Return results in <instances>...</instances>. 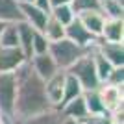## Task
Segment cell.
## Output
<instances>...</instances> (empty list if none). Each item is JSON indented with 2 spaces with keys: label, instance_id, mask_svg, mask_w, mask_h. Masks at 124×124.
I'll use <instances>...</instances> for the list:
<instances>
[{
  "label": "cell",
  "instance_id": "cell-14",
  "mask_svg": "<svg viewBox=\"0 0 124 124\" xmlns=\"http://www.w3.org/2000/svg\"><path fill=\"white\" fill-rule=\"evenodd\" d=\"M0 22L4 24L22 22V11L19 0H0Z\"/></svg>",
  "mask_w": 124,
  "mask_h": 124
},
{
  "label": "cell",
  "instance_id": "cell-2",
  "mask_svg": "<svg viewBox=\"0 0 124 124\" xmlns=\"http://www.w3.org/2000/svg\"><path fill=\"white\" fill-rule=\"evenodd\" d=\"M67 72L72 74L78 82H80V85H82L83 91H85V89H96L100 85V80H98V76H96V70H94L91 48H87L82 56L78 57L76 61L67 69Z\"/></svg>",
  "mask_w": 124,
  "mask_h": 124
},
{
  "label": "cell",
  "instance_id": "cell-5",
  "mask_svg": "<svg viewBox=\"0 0 124 124\" xmlns=\"http://www.w3.org/2000/svg\"><path fill=\"white\" fill-rule=\"evenodd\" d=\"M98 96H100V102H102L106 113H113L117 109L122 108V87H117V85H111V83H100L98 87Z\"/></svg>",
  "mask_w": 124,
  "mask_h": 124
},
{
  "label": "cell",
  "instance_id": "cell-31",
  "mask_svg": "<svg viewBox=\"0 0 124 124\" xmlns=\"http://www.w3.org/2000/svg\"><path fill=\"white\" fill-rule=\"evenodd\" d=\"M33 4L39 6V8H43V9H50V6H48V0H33Z\"/></svg>",
  "mask_w": 124,
  "mask_h": 124
},
{
  "label": "cell",
  "instance_id": "cell-4",
  "mask_svg": "<svg viewBox=\"0 0 124 124\" xmlns=\"http://www.w3.org/2000/svg\"><path fill=\"white\" fill-rule=\"evenodd\" d=\"M15 72H0V113L13 115Z\"/></svg>",
  "mask_w": 124,
  "mask_h": 124
},
{
  "label": "cell",
  "instance_id": "cell-28",
  "mask_svg": "<svg viewBox=\"0 0 124 124\" xmlns=\"http://www.w3.org/2000/svg\"><path fill=\"white\" fill-rule=\"evenodd\" d=\"M83 124H111L109 115H87L82 120Z\"/></svg>",
  "mask_w": 124,
  "mask_h": 124
},
{
  "label": "cell",
  "instance_id": "cell-16",
  "mask_svg": "<svg viewBox=\"0 0 124 124\" xmlns=\"http://www.w3.org/2000/svg\"><path fill=\"white\" fill-rule=\"evenodd\" d=\"M63 119V115L59 109L50 108L46 111H41L37 115H31V117H26L22 120H17L15 124H59Z\"/></svg>",
  "mask_w": 124,
  "mask_h": 124
},
{
  "label": "cell",
  "instance_id": "cell-13",
  "mask_svg": "<svg viewBox=\"0 0 124 124\" xmlns=\"http://www.w3.org/2000/svg\"><path fill=\"white\" fill-rule=\"evenodd\" d=\"M122 37H124V21L106 17L98 39L100 41H109V43H122Z\"/></svg>",
  "mask_w": 124,
  "mask_h": 124
},
{
  "label": "cell",
  "instance_id": "cell-7",
  "mask_svg": "<svg viewBox=\"0 0 124 124\" xmlns=\"http://www.w3.org/2000/svg\"><path fill=\"white\" fill-rule=\"evenodd\" d=\"M65 37H67L69 41H72L74 45L82 46V48H91L98 41V37H94L91 31L85 30L78 19H74L72 22H69V24L65 26Z\"/></svg>",
  "mask_w": 124,
  "mask_h": 124
},
{
  "label": "cell",
  "instance_id": "cell-33",
  "mask_svg": "<svg viewBox=\"0 0 124 124\" xmlns=\"http://www.w3.org/2000/svg\"><path fill=\"white\" fill-rule=\"evenodd\" d=\"M19 2H28V4H33V0H19Z\"/></svg>",
  "mask_w": 124,
  "mask_h": 124
},
{
  "label": "cell",
  "instance_id": "cell-9",
  "mask_svg": "<svg viewBox=\"0 0 124 124\" xmlns=\"http://www.w3.org/2000/svg\"><path fill=\"white\" fill-rule=\"evenodd\" d=\"M21 11H22V21L26 24H30L33 30H41L48 19V11L35 6V4L21 2Z\"/></svg>",
  "mask_w": 124,
  "mask_h": 124
},
{
  "label": "cell",
  "instance_id": "cell-21",
  "mask_svg": "<svg viewBox=\"0 0 124 124\" xmlns=\"http://www.w3.org/2000/svg\"><path fill=\"white\" fill-rule=\"evenodd\" d=\"M82 93H83V89H82V85H80V82H78L72 74L67 72V74H65V85H63V100H61V106L65 102H69V100L80 96ZM61 106H59V108H61Z\"/></svg>",
  "mask_w": 124,
  "mask_h": 124
},
{
  "label": "cell",
  "instance_id": "cell-15",
  "mask_svg": "<svg viewBox=\"0 0 124 124\" xmlns=\"http://www.w3.org/2000/svg\"><path fill=\"white\" fill-rule=\"evenodd\" d=\"M59 111H61L63 117H69V119H74V120H83L89 115L82 94L76 96V98H72V100H69V102H65L59 108Z\"/></svg>",
  "mask_w": 124,
  "mask_h": 124
},
{
  "label": "cell",
  "instance_id": "cell-8",
  "mask_svg": "<svg viewBox=\"0 0 124 124\" xmlns=\"http://www.w3.org/2000/svg\"><path fill=\"white\" fill-rule=\"evenodd\" d=\"M28 61H30L31 69L35 70V74L41 80H48L50 76H54L59 70V67L56 65V61L52 59V56L48 52H45V54H33Z\"/></svg>",
  "mask_w": 124,
  "mask_h": 124
},
{
  "label": "cell",
  "instance_id": "cell-12",
  "mask_svg": "<svg viewBox=\"0 0 124 124\" xmlns=\"http://www.w3.org/2000/svg\"><path fill=\"white\" fill-rule=\"evenodd\" d=\"M76 19L82 22V26L87 31H91L94 37H100V31H102L104 21H106V15H104L100 9H89V11H82L78 13Z\"/></svg>",
  "mask_w": 124,
  "mask_h": 124
},
{
  "label": "cell",
  "instance_id": "cell-6",
  "mask_svg": "<svg viewBox=\"0 0 124 124\" xmlns=\"http://www.w3.org/2000/svg\"><path fill=\"white\" fill-rule=\"evenodd\" d=\"M65 74L67 70L59 69L54 76H50L48 80H45V94H46V100L52 108L59 109L63 100V85H65Z\"/></svg>",
  "mask_w": 124,
  "mask_h": 124
},
{
  "label": "cell",
  "instance_id": "cell-3",
  "mask_svg": "<svg viewBox=\"0 0 124 124\" xmlns=\"http://www.w3.org/2000/svg\"><path fill=\"white\" fill-rule=\"evenodd\" d=\"M85 50L87 48H82L78 45H74L72 41H69L67 37H63L59 41H52L48 45V54L52 56V59L56 61L57 67L63 69V70H67Z\"/></svg>",
  "mask_w": 124,
  "mask_h": 124
},
{
  "label": "cell",
  "instance_id": "cell-32",
  "mask_svg": "<svg viewBox=\"0 0 124 124\" xmlns=\"http://www.w3.org/2000/svg\"><path fill=\"white\" fill-rule=\"evenodd\" d=\"M59 124H83L82 120H74V119H69V117H63Z\"/></svg>",
  "mask_w": 124,
  "mask_h": 124
},
{
  "label": "cell",
  "instance_id": "cell-20",
  "mask_svg": "<svg viewBox=\"0 0 124 124\" xmlns=\"http://www.w3.org/2000/svg\"><path fill=\"white\" fill-rule=\"evenodd\" d=\"M41 31L45 33V37L48 39V43L59 41V39L65 37V26H63L59 21H56L50 13H48V19H46V22H45V26L41 28Z\"/></svg>",
  "mask_w": 124,
  "mask_h": 124
},
{
  "label": "cell",
  "instance_id": "cell-1",
  "mask_svg": "<svg viewBox=\"0 0 124 124\" xmlns=\"http://www.w3.org/2000/svg\"><path fill=\"white\" fill-rule=\"evenodd\" d=\"M52 106L45 94V80L35 74L30 61L26 59L15 70V102H13V119L22 120L26 117L46 111Z\"/></svg>",
  "mask_w": 124,
  "mask_h": 124
},
{
  "label": "cell",
  "instance_id": "cell-17",
  "mask_svg": "<svg viewBox=\"0 0 124 124\" xmlns=\"http://www.w3.org/2000/svg\"><path fill=\"white\" fill-rule=\"evenodd\" d=\"M17 33H19V48L24 54L26 59L31 57V35H33V28L26 24L24 21L17 22Z\"/></svg>",
  "mask_w": 124,
  "mask_h": 124
},
{
  "label": "cell",
  "instance_id": "cell-27",
  "mask_svg": "<svg viewBox=\"0 0 124 124\" xmlns=\"http://www.w3.org/2000/svg\"><path fill=\"white\" fill-rule=\"evenodd\" d=\"M106 83L117 85V87H124V67H113V70L109 72Z\"/></svg>",
  "mask_w": 124,
  "mask_h": 124
},
{
  "label": "cell",
  "instance_id": "cell-11",
  "mask_svg": "<svg viewBox=\"0 0 124 124\" xmlns=\"http://www.w3.org/2000/svg\"><path fill=\"white\" fill-rule=\"evenodd\" d=\"M96 50L113 67H124V46H122V43H109V41H100L98 39Z\"/></svg>",
  "mask_w": 124,
  "mask_h": 124
},
{
  "label": "cell",
  "instance_id": "cell-19",
  "mask_svg": "<svg viewBox=\"0 0 124 124\" xmlns=\"http://www.w3.org/2000/svg\"><path fill=\"white\" fill-rule=\"evenodd\" d=\"M82 96H83V102H85V108H87L89 115H109V113H106V109H104L102 102H100L96 89H85L82 93Z\"/></svg>",
  "mask_w": 124,
  "mask_h": 124
},
{
  "label": "cell",
  "instance_id": "cell-23",
  "mask_svg": "<svg viewBox=\"0 0 124 124\" xmlns=\"http://www.w3.org/2000/svg\"><path fill=\"white\" fill-rule=\"evenodd\" d=\"M100 11L106 17L122 19L124 15V0H100Z\"/></svg>",
  "mask_w": 124,
  "mask_h": 124
},
{
  "label": "cell",
  "instance_id": "cell-26",
  "mask_svg": "<svg viewBox=\"0 0 124 124\" xmlns=\"http://www.w3.org/2000/svg\"><path fill=\"white\" fill-rule=\"evenodd\" d=\"M70 8L76 15L89 9H100V0H70Z\"/></svg>",
  "mask_w": 124,
  "mask_h": 124
},
{
  "label": "cell",
  "instance_id": "cell-30",
  "mask_svg": "<svg viewBox=\"0 0 124 124\" xmlns=\"http://www.w3.org/2000/svg\"><path fill=\"white\" fill-rule=\"evenodd\" d=\"M63 4H70V0H48V6H50V8L63 6Z\"/></svg>",
  "mask_w": 124,
  "mask_h": 124
},
{
  "label": "cell",
  "instance_id": "cell-34",
  "mask_svg": "<svg viewBox=\"0 0 124 124\" xmlns=\"http://www.w3.org/2000/svg\"><path fill=\"white\" fill-rule=\"evenodd\" d=\"M4 26H6L4 22H0V31H2V28H4Z\"/></svg>",
  "mask_w": 124,
  "mask_h": 124
},
{
  "label": "cell",
  "instance_id": "cell-10",
  "mask_svg": "<svg viewBox=\"0 0 124 124\" xmlns=\"http://www.w3.org/2000/svg\"><path fill=\"white\" fill-rule=\"evenodd\" d=\"M26 61L21 48H8L0 46V72H15Z\"/></svg>",
  "mask_w": 124,
  "mask_h": 124
},
{
  "label": "cell",
  "instance_id": "cell-29",
  "mask_svg": "<svg viewBox=\"0 0 124 124\" xmlns=\"http://www.w3.org/2000/svg\"><path fill=\"white\" fill-rule=\"evenodd\" d=\"M0 124H15V119L11 115H4L0 113Z\"/></svg>",
  "mask_w": 124,
  "mask_h": 124
},
{
  "label": "cell",
  "instance_id": "cell-18",
  "mask_svg": "<svg viewBox=\"0 0 124 124\" xmlns=\"http://www.w3.org/2000/svg\"><path fill=\"white\" fill-rule=\"evenodd\" d=\"M98 43V41H96ZM91 56H93V63H94V70H96V76H98L100 83H104L106 80H108L109 72L113 70V65L106 59V57L100 54L98 50H96V45L94 46H91Z\"/></svg>",
  "mask_w": 124,
  "mask_h": 124
},
{
  "label": "cell",
  "instance_id": "cell-25",
  "mask_svg": "<svg viewBox=\"0 0 124 124\" xmlns=\"http://www.w3.org/2000/svg\"><path fill=\"white\" fill-rule=\"evenodd\" d=\"M48 39L45 37L41 30H33V35H31V56L33 54H45L48 52Z\"/></svg>",
  "mask_w": 124,
  "mask_h": 124
},
{
  "label": "cell",
  "instance_id": "cell-24",
  "mask_svg": "<svg viewBox=\"0 0 124 124\" xmlns=\"http://www.w3.org/2000/svg\"><path fill=\"white\" fill-rule=\"evenodd\" d=\"M48 13H50L56 21H59L63 26H67L69 22H72L74 19H76V13H74V9L70 8V4H63V6L50 8V9H48Z\"/></svg>",
  "mask_w": 124,
  "mask_h": 124
},
{
  "label": "cell",
  "instance_id": "cell-22",
  "mask_svg": "<svg viewBox=\"0 0 124 124\" xmlns=\"http://www.w3.org/2000/svg\"><path fill=\"white\" fill-rule=\"evenodd\" d=\"M0 46L8 48H19V33H17V22L6 24L0 31Z\"/></svg>",
  "mask_w": 124,
  "mask_h": 124
}]
</instances>
